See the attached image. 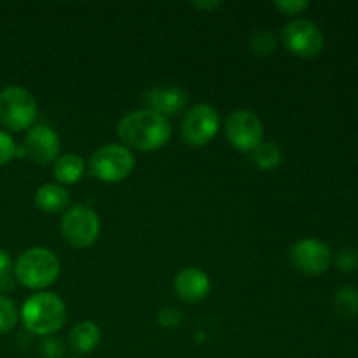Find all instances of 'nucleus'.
<instances>
[{
    "label": "nucleus",
    "mask_w": 358,
    "mask_h": 358,
    "mask_svg": "<svg viewBox=\"0 0 358 358\" xmlns=\"http://www.w3.org/2000/svg\"><path fill=\"white\" fill-rule=\"evenodd\" d=\"M117 136L122 145L128 147L129 150L133 149L140 152L159 150L171 138L170 119L149 108L128 112L119 121Z\"/></svg>",
    "instance_id": "obj_1"
},
{
    "label": "nucleus",
    "mask_w": 358,
    "mask_h": 358,
    "mask_svg": "<svg viewBox=\"0 0 358 358\" xmlns=\"http://www.w3.org/2000/svg\"><path fill=\"white\" fill-rule=\"evenodd\" d=\"M20 318L24 329L35 336L56 334L66 322V306L59 296L52 292H35L23 303Z\"/></svg>",
    "instance_id": "obj_2"
},
{
    "label": "nucleus",
    "mask_w": 358,
    "mask_h": 358,
    "mask_svg": "<svg viewBox=\"0 0 358 358\" xmlns=\"http://www.w3.org/2000/svg\"><path fill=\"white\" fill-rule=\"evenodd\" d=\"M14 278L27 289H48L59 276V259L45 247H34L24 250L14 262Z\"/></svg>",
    "instance_id": "obj_3"
},
{
    "label": "nucleus",
    "mask_w": 358,
    "mask_h": 358,
    "mask_svg": "<svg viewBox=\"0 0 358 358\" xmlns=\"http://www.w3.org/2000/svg\"><path fill=\"white\" fill-rule=\"evenodd\" d=\"M86 170L103 184H117L133 173L135 156L122 143H108L91 154Z\"/></svg>",
    "instance_id": "obj_4"
},
{
    "label": "nucleus",
    "mask_w": 358,
    "mask_h": 358,
    "mask_svg": "<svg viewBox=\"0 0 358 358\" xmlns=\"http://www.w3.org/2000/svg\"><path fill=\"white\" fill-rule=\"evenodd\" d=\"M37 101L21 86H7L0 91V124L10 131H24L37 119Z\"/></svg>",
    "instance_id": "obj_5"
},
{
    "label": "nucleus",
    "mask_w": 358,
    "mask_h": 358,
    "mask_svg": "<svg viewBox=\"0 0 358 358\" xmlns=\"http://www.w3.org/2000/svg\"><path fill=\"white\" fill-rule=\"evenodd\" d=\"M62 236L70 247L73 248H87L98 240L100 234V219L96 212L90 206L76 205L72 208L65 210L62 217Z\"/></svg>",
    "instance_id": "obj_6"
},
{
    "label": "nucleus",
    "mask_w": 358,
    "mask_h": 358,
    "mask_svg": "<svg viewBox=\"0 0 358 358\" xmlns=\"http://www.w3.org/2000/svg\"><path fill=\"white\" fill-rule=\"evenodd\" d=\"M219 128L220 117L215 107L208 103H198L185 112L180 135L189 147H203L215 138Z\"/></svg>",
    "instance_id": "obj_7"
},
{
    "label": "nucleus",
    "mask_w": 358,
    "mask_h": 358,
    "mask_svg": "<svg viewBox=\"0 0 358 358\" xmlns=\"http://www.w3.org/2000/svg\"><path fill=\"white\" fill-rule=\"evenodd\" d=\"M226 136L240 152H254L264 142V126L254 112L240 108L226 119Z\"/></svg>",
    "instance_id": "obj_8"
},
{
    "label": "nucleus",
    "mask_w": 358,
    "mask_h": 358,
    "mask_svg": "<svg viewBox=\"0 0 358 358\" xmlns=\"http://www.w3.org/2000/svg\"><path fill=\"white\" fill-rule=\"evenodd\" d=\"M285 48L297 58H315L324 51L325 38L320 28L310 20H294L282 34Z\"/></svg>",
    "instance_id": "obj_9"
},
{
    "label": "nucleus",
    "mask_w": 358,
    "mask_h": 358,
    "mask_svg": "<svg viewBox=\"0 0 358 358\" xmlns=\"http://www.w3.org/2000/svg\"><path fill=\"white\" fill-rule=\"evenodd\" d=\"M289 259L297 271L317 276L327 271L332 262V254L324 241L317 238H304L290 247Z\"/></svg>",
    "instance_id": "obj_10"
},
{
    "label": "nucleus",
    "mask_w": 358,
    "mask_h": 358,
    "mask_svg": "<svg viewBox=\"0 0 358 358\" xmlns=\"http://www.w3.org/2000/svg\"><path fill=\"white\" fill-rule=\"evenodd\" d=\"M59 147L62 143L58 133L49 126L37 124L28 129L23 145L17 147V156H24L35 164L45 166L58 159Z\"/></svg>",
    "instance_id": "obj_11"
},
{
    "label": "nucleus",
    "mask_w": 358,
    "mask_h": 358,
    "mask_svg": "<svg viewBox=\"0 0 358 358\" xmlns=\"http://www.w3.org/2000/svg\"><path fill=\"white\" fill-rule=\"evenodd\" d=\"M187 98V91L182 86H156L143 93V103L149 110L170 119L185 110Z\"/></svg>",
    "instance_id": "obj_12"
},
{
    "label": "nucleus",
    "mask_w": 358,
    "mask_h": 358,
    "mask_svg": "<svg viewBox=\"0 0 358 358\" xmlns=\"http://www.w3.org/2000/svg\"><path fill=\"white\" fill-rule=\"evenodd\" d=\"M173 290L184 303H201L210 296V276L199 268H184L173 280Z\"/></svg>",
    "instance_id": "obj_13"
},
{
    "label": "nucleus",
    "mask_w": 358,
    "mask_h": 358,
    "mask_svg": "<svg viewBox=\"0 0 358 358\" xmlns=\"http://www.w3.org/2000/svg\"><path fill=\"white\" fill-rule=\"evenodd\" d=\"M35 206L44 213H59L69 206L70 192L59 184H44L35 191Z\"/></svg>",
    "instance_id": "obj_14"
},
{
    "label": "nucleus",
    "mask_w": 358,
    "mask_h": 358,
    "mask_svg": "<svg viewBox=\"0 0 358 358\" xmlns=\"http://www.w3.org/2000/svg\"><path fill=\"white\" fill-rule=\"evenodd\" d=\"M101 332L94 322L84 320L80 324H77L76 327L70 331V348L73 350L79 355H87V353L94 352L100 345Z\"/></svg>",
    "instance_id": "obj_15"
},
{
    "label": "nucleus",
    "mask_w": 358,
    "mask_h": 358,
    "mask_svg": "<svg viewBox=\"0 0 358 358\" xmlns=\"http://www.w3.org/2000/svg\"><path fill=\"white\" fill-rule=\"evenodd\" d=\"M86 173V161L77 154H63L55 161L52 175L59 185H73Z\"/></svg>",
    "instance_id": "obj_16"
},
{
    "label": "nucleus",
    "mask_w": 358,
    "mask_h": 358,
    "mask_svg": "<svg viewBox=\"0 0 358 358\" xmlns=\"http://www.w3.org/2000/svg\"><path fill=\"white\" fill-rule=\"evenodd\" d=\"M334 311L341 318H353L358 315V289L353 285H345L336 292L332 301Z\"/></svg>",
    "instance_id": "obj_17"
},
{
    "label": "nucleus",
    "mask_w": 358,
    "mask_h": 358,
    "mask_svg": "<svg viewBox=\"0 0 358 358\" xmlns=\"http://www.w3.org/2000/svg\"><path fill=\"white\" fill-rule=\"evenodd\" d=\"M254 156V164L259 170L271 171L282 164V150L278 145L271 142H262L257 149L252 152Z\"/></svg>",
    "instance_id": "obj_18"
},
{
    "label": "nucleus",
    "mask_w": 358,
    "mask_h": 358,
    "mask_svg": "<svg viewBox=\"0 0 358 358\" xmlns=\"http://www.w3.org/2000/svg\"><path fill=\"white\" fill-rule=\"evenodd\" d=\"M17 320H20V311H17L14 301L0 294V334L13 331Z\"/></svg>",
    "instance_id": "obj_19"
},
{
    "label": "nucleus",
    "mask_w": 358,
    "mask_h": 358,
    "mask_svg": "<svg viewBox=\"0 0 358 358\" xmlns=\"http://www.w3.org/2000/svg\"><path fill=\"white\" fill-rule=\"evenodd\" d=\"M250 49L257 56H269L276 49V38L271 31H257L250 38Z\"/></svg>",
    "instance_id": "obj_20"
},
{
    "label": "nucleus",
    "mask_w": 358,
    "mask_h": 358,
    "mask_svg": "<svg viewBox=\"0 0 358 358\" xmlns=\"http://www.w3.org/2000/svg\"><path fill=\"white\" fill-rule=\"evenodd\" d=\"M334 264L339 271L353 273L358 269V252L355 248H341L336 254Z\"/></svg>",
    "instance_id": "obj_21"
},
{
    "label": "nucleus",
    "mask_w": 358,
    "mask_h": 358,
    "mask_svg": "<svg viewBox=\"0 0 358 358\" xmlns=\"http://www.w3.org/2000/svg\"><path fill=\"white\" fill-rule=\"evenodd\" d=\"M17 156V145L13 136L7 131L0 129V166H6L7 163Z\"/></svg>",
    "instance_id": "obj_22"
},
{
    "label": "nucleus",
    "mask_w": 358,
    "mask_h": 358,
    "mask_svg": "<svg viewBox=\"0 0 358 358\" xmlns=\"http://www.w3.org/2000/svg\"><path fill=\"white\" fill-rule=\"evenodd\" d=\"M275 7L285 16H296V14L306 10L310 7V2L308 0H278L275 2Z\"/></svg>",
    "instance_id": "obj_23"
},
{
    "label": "nucleus",
    "mask_w": 358,
    "mask_h": 358,
    "mask_svg": "<svg viewBox=\"0 0 358 358\" xmlns=\"http://www.w3.org/2000/svg\"><path fill=\"white\" fill-rule=\"evenodd\" d=\"M42 352H44V355L48 358H59L63 353V348L62 345H59L58 339L49 336V338L44 341V345H42Z\"/></svg>",
    "instance_id": "obj_24"
},
{
    "label": "nucleus",
    "mask_w": 358,
    "mask_h": 358,
    "mask_svg": "<svg viewBox=\"0 0 358 358\" xmlns=\"http://www.w3.org/2000/svg\"><path fill=\"white\" fill-rule=\"evenodd\" d=\"M13 268H14V264H13V259H10V255L7 254L3 248H0V278L10 275V269Z\"/></svg>",
    "instance_id": "obj_25"
},
{
    "label": "nucleus",
    "mask_w": 358,
    "mask_h": 358,
    "mask_svg": "<svg viewBox=\"0 0 358 358\" xmlns=\"http://www.w3.org/2000/svg\"><path fill=\"white\" fill-rule=\"evenodd\" d=\"M14 285H16V278L10 275L3 276V278H0V290H2L3 294L9 292V290L14 289Z\"/></svg>",
    "instance_id": "obj_26"
},
{
    "label": "nucleus",
    "mask_w": 358,
    "mask_h": 358,
    "mask_svg": "<svg viewBox=\"0 0 358 358\" xmlns=\"http://www.w3.org/2000/svg\"><path fill=\"white\" fill-rule=\"evenodd\" d=\"M192 6H194L196 9H201V10H206V13H210V10L217 9V7L220 6V2H194Z\"/></svg>",
    "instance_id": "obj_27"
},
{
    "label": "nucleus",
    "mask_w": 358,
    "mask_h": 358,
    "mask_svg": "<svg viewBox=\"0 0 358 358\" xmlns=\"http://www.w3.org/2000/svg\"><path fill=\"white\" fill-rule=\"evenodd\" d=\"M76 358H80V357H76Z\"/></svg>",
    "instance_id": "obj_28"
}]
</instances>
